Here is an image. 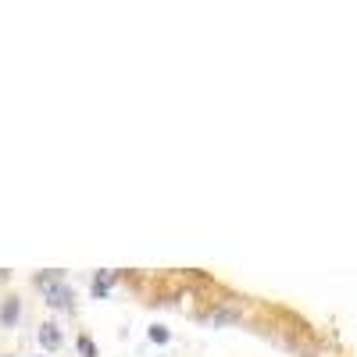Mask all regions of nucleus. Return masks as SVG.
Listing matches in <instances>:
<instances>
[{
  "label": "nucleus",
  "mask_w": 357,
  "mask_h": 357,
  "mask_svg": "<svg viewBox=\"0 0 357 357\" xmlns=\"http://www.w3.org/2000/svg\"><path fill=\"white\" fill-rule=\"evenodd\" d=\"M18 314H22V304H18V301H4V307H0V321H4V325H15Z\"/></svg>",
  "instance_id": "obj_3"
},
{
  "label": "nucleus",
  "mask_w": 357,
  "mask_h": 357,
  "mask_svg": "<svg viewBox=\"0 0 357 357\" xmlns=\"http://www.w3.org/2000/svg\"><path fill=\"white\" fill-rule=\"evenodd\" d=\"M36 282L43 286V293L50 296L54 307H72V289H65L61 282H57V275H40Z\"/></svg>",
  "instance_id": "obj_1"
},
{
  "label": "nucleus",
  "mask_w": 357,
  "mask_h": 357,
  "mask_svg": "<svg viewBox=\"0 0 357 357\" xmlns=\"http://www.w3.org/2000/svg\"><path fill=\"white\" fill-rule=\"evenodd\" d=\"M79 350H82V357H97V347H93V343H89L86 336L79 340Z\"/></svg>",
  "instance_id": "obj_6"
},
{
  "label": "nucleus",
  "mask_w": 357,
  "mask_h": 357,
  "mask_svg": "<svg viewBox=\"0 0 357 357\" xmlns=\"http://www.w3.org/2000/svg\"><path fill=\"white\" fill-rule=\"evenodd\" d=\"M40 347L43 350H57V347H61V333H57L54 321H43L40 325Z\"/></svg>",
  "instance_id": "obj_2"
},
{
  "label": "nucleus",
  "mask_w": 357,
  "mask_h": 357,
  "mask_svg": "<svg viewBox=\"0 0 357 357\" xmlns=\"http://www.w3.org/2000/svg\"><path fill=\"white\" fill-rule=\"evenodd\" d=\"M151 340H154V343H168V329H165V325H154V329H151Z\"/></svg>",
  "instance_id": "obj_5"
},
{
  "label": "nucleus",
  "mask_w": 357,
  "mask_h": 357,
  "mask_svg": "<svg viewBox=\"0 0 357 357\" xmlns=\"http://www.w3.org/2000/svg\"><path fill=\"white\" fill-rule=\"evenodd\" d=\"M111 279H114L111 272H107V275H100V279L93 282V296H107V289H111Z\"/></svg>",
  "instance_id": "obj_4"
}]
</instances>
